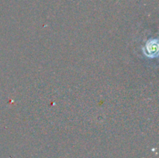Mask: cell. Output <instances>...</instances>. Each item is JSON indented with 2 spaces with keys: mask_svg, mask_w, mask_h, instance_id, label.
<instances>
[{
  "mask_svg": "<svg viewBox=\"0 0 159 158\" xmlns=\"http://www.w3.org/2000/svg\"><path fill=\"white\" fill-rule=\"evenodd\" d=\"M144 54L149 57H155L158 56V43L157 40H152L148 42L144 48Z\"/></svg>",
  "mask_w": 159,
  "mask_h": 158,
  "instance_id": "1",
  "label": "cell"
}]
</instances>
